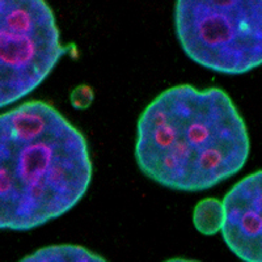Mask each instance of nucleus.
<instances>
[{"label":"nucleus","instance_id":"2","mask_svg":"<svg viewBox=\"0 0 262 262\" xmlns=\"http://www.w3.org/2000/svg\"><path fill=\"white\" fill-rule=\"evenodd\" d=\"M85 137L43 101L0 114V229L29 231L78 205L92 180Z\"/></svg>","mask_w":262,"mask_h":262},{"label":"nucleus","instance_id":"3","mask_svg":"<svg viewBox=\"0 0 262 262\" xmlns=\"http://www.w3.org/2000/svg\"><path fill=\"white\" fill-rule=\"evenodd\" d=\"M174 28L196 64L242 75L262 62V0H176Z\"/></svg>","mask_w":262,"mask_h":262},{"label":"nucleus","instance_id":"1","mask_svg":"<svg viewBox=\"0 0 262 262\" xmlns=\"http://www.w3.org/2000/svg\"><path fill=\"white\" fill-rule=\"evenodd\" d=\"M247 125L221 88L170 86L142 112L135 160L152 181L177 191H203L244 168Z\"/></svg>","mask_w":262,"mask_h":262},{"label":"nucleus","instance_id":"5","mask_svg":"<svg viewBox=\"0 0 262 262\" xmlns=\"http://www.w3.org/2000/svg\"><path fill=\"white\" fill-rule=\"evenodd\" d=\"M261 181V170L248 174L222 201V236L244 262H262Z\"/></svg>","mask_w":262,"mask_h":262},{"label":"nucleus","instance_id":"6","mask_svg":"<svg viewBox=\"0 0 262 262\" xmlns=\"http://www.w3.org/2000/svg\"><path fill=\"white\" fill-rule=\"evenodd\" d=\"M20 262H107L88 248L76 244H55L39 248Z\"/></svg>","mask_w":262,"mask_h":262},{"label":"nucleus","instance_id":"8","mask_svg":"<svg viewBox=\"0 0 262 262\" xmlns=\"http://www.w3.org/2000/svg\"><path fill=\"white\" fill-rule=\"evenodd\" d=\"M93 101V91L88 85L76 86L71 93V104L76 109H86Z\"/></svg>","mask_w":262,"mask_h":262},{"label":"nucleus","instance_id":"9","mask_svg":"<svg viewBox=\"0 0 262 262\" xmlns=\"http://www.w3.org/2000/svg\"><path fill=\"white\" fill-rule=\"evenodd\" d=\"M164 262H198V261H194V259H186V258H170L168 261H164Z\"/></svg>","mask_w":262,"mask_h":262},{"label":"nucleus","instance_id":"4","mask_svg":"<svg viewBox=\"0 0 262 262\" xmlns=\"http://www.w3.org/2000/svg\"><path fill=\"white\" fill-rule=\"evenodd\" d=\"M67 51L46 0H0V107L36 91Z\"/></svg>","mask_w":262,"mask_h":262},{"label":"nucleus","instance_id":"7","mask_svg":"<svg viewBox=\"0 0 262 262\" xmlns=\"http://www.w3.org/2000/svg\"><path fill=\"white\" fill-rule=\"evenodd\" d=\"M222 217H223L222 202L215 198H206L201 201L194 209V226L196 231L202 235H216L221 231Z\"/></svg>","mask_w":262,"mask_h":262}]
</instances>
